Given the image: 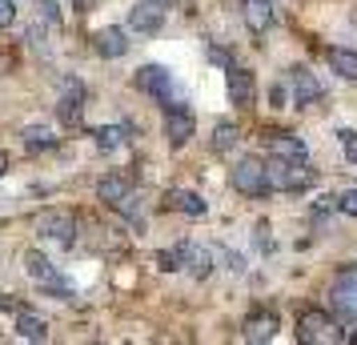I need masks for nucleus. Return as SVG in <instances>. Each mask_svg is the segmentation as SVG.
<instances>
[{"instance_id": "1", "label": "nucleus", "mask_w": 357, "mask_h": 345, "mask_svg": "<svg viewBox=\"0 0 357 345\" xmlns=\"http://www.w3.org/2000/svg\"><path fill=\"white\" fill-rule=\"evenodd\" d=\"M297 342L301 345H341L349 342V333L321 309H305L297 317Z\"/></svg>"}, {"instance_id": "2", "label": "nucleus", "mask_w": 357, "mask_h": 345, "mask_svg": "<svg viewBox=\"0 0 357 345\" xmlns=\"http://www.w3.org/2000/svg\"><path fill=\"white\" fill-rule=\"evenodd\" d=\"M137 89H141V93H149L153 100H161V105H181V100H185L181 84L173 81V72H169V68H161V65L137 68Z\"/></svg>"}, {"instance_id": "3", "label": "nucleus", "mask_w": 357, "mask_h": 345, "mask_svg": "<svg viewBox=\"0 0 357 345\" xmlns=\"http://www.w3.org/2000/svg\"><path fill=\"white\" fill-rule=\"evenodd\" d=\"M233 189L245 193V197H265L273 185H269V164L257 161V157H245V161L233 164Z\"/></svg>"}, {"instance_id": "4", "label": "nucleus", "mask_w": 357, "mask_h": 345, "mask_svg": "<svg viewBox=\"0 0 357 345\" xmlns=\"http://www.w3.org/2000/svg\"><path fill=\"white\" fill-rule=\"evenodd\" d=\"M36 233L49 237V241H56V245H73V241H77V221H73V213L49 209V213L36 217Z\"/></svg>"}, {"instance_id": "5", "label": "nucleus", "mask_w": 357, "mask_h": 345, "mask_svg": "<svg viewBox=\"0 0 357 345\" xmlns=\"http://www.w3.org/2000/svg\"><path fill=\"white\" fill-rule=\"evenodd\" d=\"M333 309L345 325H357V269H345L333 285Z\"/></svg>"}, {"instance_id": "6", "label": "nucleus", "mask_w": 357, "mask_h": 345, "mask_svg": "<svg viewBox=\"0 0 357 345\" xmlns=\"http://www.w3.org/2000/svg\"><path fill=\"white\" fill-rule=\"evenodd\" d=\"M193 109H185V100L181 105H165V137H169V145L181 148L189 137H193Z\"/></svg>"}, {"instance_id": "7", "label": "nucleus", "mask_w": 357, "mask_h": 345, "mask_svg": "<svg viewBox=\"0 0 357 345\" xmlns=\"http://www.w3.org/2000/svg\"><path fill=\"white\" fill-rule=\"evenodd\" d=\"M84 84L77 77H65L61 81V100H56V116L65 121V125H81V109H84Z\"/></svg>"}, {"instance_id": "8", "label": "nucleus", "mask_w": 357, "mask_h": 345, "mask_svg": "<svg viewBox=\"0 0 357 345\" xmlns=\"http://www.w3.org/2000/svg\"><path fill=\"white\" fill-rule=\"evenodd\" d=\"M269 185L273 189H305V185H313V173L305 164H289L281 157H273L269 161Z\"/></svg>"}, {"instance_id": "9", "label": "nucleus", "mask_w": 357, "mask_h": 345, "mask_svg": "<svg viewBox=\"0 0 357 345\" xmlns=\"http://www.w3.org/2000/svg\"><path fill=\"white\" fill-rule=\"evenodd\" d=\"M289 81H293V105H301V109H309V105H317V100L325 97L321 81H317L309 68H293Z\"/></svg>"}, {"instance_id": "10", "label": "nucleus", "mask_w": 357, "mask_h": 345, "mask_svg": "<svg viewBox=\"0 0 357 345\" xmlns=\"http://www.w3.org/2000/svg\"><path fill=\"white\" fill-rule=\"evenodd\" d=\"M269 148H273V157H281V161H289V164H309L305 141L293 137V132H273L269 137Z\"/></svg>"}, {"instance_id": "11", "label": "nucleus", "mask_w": 357, "mask_h": 345, "mask_svg": "<svg viewBox=\"0 0 357 345\" xmlns=\"http://www.w3.org/2000/svg\"><path fill=\"white\" fill-rule=\"evenodd\" d=\"M161 24H165V8L149 4V0H141V4L129 13V29H132V33H141V36L161 33Z\"/></svg>"}, {"instance_id": "12", "label": "nucleus", "mask_w": 357, "mask_h": 345, "mask_svg": "<svg viewBox=\"0 0 357 345\" xmlns=\"http://www.w3.org/2000/svg\"><path fill=\"white\" fill-rule=\"evenodd\" d=\"M225 84H229V100H233V105H241V109H249V100H253V93H257L253 72H249V68H229Z\"/></svg>"}, {"instance_id": "13", "label": "nucleus", "mask_w": 357, "mask_h": 345, "mask_svg": "<svg viewBox=\"0 0 357 345\" xmlns=\"http://www.w3.org/2000/svg\"><path fill=\"white\" fill-rule=\"evenodd\" d=\"M93 45H97V52L100 56H109V61H116V56H125L129 52V33L125 29H100L97 36H93Z\"/></svg>"}, {"instance_id": "14", "label": "nucleus", "mask_w": 357, "mask_h": 345, "mask_svg": "<svg viewBox=\"0 0 357 345\" xmlns=\"http://www.w3.org/2000/svg\"><path fill=\"white\" fill-rule=\"evenodd\" d=\"M165 209H173V213H185V217H205V201L197 197V193H189V189H169L165 193Z\"/></svg>"}, {"instance_id": "15", "label": "nucleus", "mask_w": 357, "mask_h": 345, "mask_svg": "<svg viewBox=\"0 0 357 345\" xmlns=\"http://www.w3.org/2000/svg\"><path fill=\"white\" fill-rule=\"evenodd\" d=\"M273 333H277V313H269V309L253 313V317L245 321V329H241L245 342H269Z\"/></svg>"}, {"instance_id": "16", "label": "nucleus", "mask_w": 357, "mask_h": 345, "mask_svg": "<svg viewBox=\"0 0 357 345\" xmlns=\"http://www.w3.org/2000/svg\"><path fill=\"white\" fill-rule=\"evenodd\" d=\"M241 17L253 33H265L273 24V4L269 0H241Z\"/></svg>"}, {"instance_id": "17", "label": "nucleus", "mask_w": 357, "mask_h": 345, "mask_svg": "<svg viewBox=\"0 0 357 345\" xmlns=\"http://www.w3.org/2000/svg\"><path fill=\"white\" fill-rule=\"evenodd\" d=\"M129 193H132V185H129L125 173H109V177H100V185H97V197L109 201V205H121Z\"/></svg>"}, {"instance_id": "18", "label": "nucleus", "mask_w": 357, "mask_h": 345, "mask_svg": "<svg viewBox=\"0 0 357 345\" xmlns=\"http://www.w3.org/2000/svg\"><path fill=\"white\" fill-rule=\"evenodd\" d=\"M20 141H24L29 153H49V148H56V132L49 125H24L20 129Z\"/></svg>"}, {"instance_id": "19", "label": "nucleus", "mask_w": 357, "mask_h": 345, "mask_svg": "<svg viewBox=\"0 0 357 345\" xmlns=\"http://www.w3.org/2000/svg\"><path fill=\"white\" fill-rule=\"evenodd\" d=\"M24 273H29L33 281H40V285H52V281H61V277H56V269L49 265V257H45L40 249H29V253H24Z\"/></svg>"}, {"instance_id": "20", "label": "nucleus", "mask_w": 357, "mask_h": 345, "mask_svg": "<svg viewBox=\"0 0 357 345\" xmlns=\"http://www.w3.org/2000/svg\"><path fill=\"white\" fill-rule=\"evenodd\" d=\"M237 141H241V129L233 121H217L213 125V153H229V148H237Z\"/></svg>"}, {"instance_id": "21", "label": "nucleus", "mask_w": 357, "mask_h": 345, "mask_svg": "<svg viewBox=\"0 0 357 345\" xmlns=\"http://www.w3.org/2000/svg\"><path fill=\"white\" fill-rule=\"evenodd\" d=\"M17 333L20 337H29V342H45V337H49V325H45V317H36V313H20L17 317Z\"/></svg>"}, {"instance_id": "22", "label": "nucleus", "mask_w": 357, "mask_h": 345, "mask_svg": "<svg viewBox=\"0 0 357 345\" xmlns=\"http://www.w3.org/2000/svg\"><path fill=\"white\" fill-rule=\"evenodd\" d=\"M329 68L345 77V81H357V52H345V49H333L329 52Z\"/></svg>"}, {"instance_id": "23", "label": "nucleus", "mask_w": 357, "mask_h": 345, "mask_svg": "<svg viewBox=\"0 0 357 345\" xmlns=\"http://www.w3.org/2000/svg\"><path fill=\"white\" fill-rule=\"evenodd\" d=\"M93 137H97V148H105V153H113V148L125 145V129H121V125H105V129H93Z\"/></svg>"}, {"instance_id": "24", "label": "nucleus", "mask_w": 357, "mask_h": 345, "mask_svg": "<svg viewBox=\"0 0 357 345\" xmlns=\"http://www.w3.org/2000/svg\"><path fill=\"white\" fill-rule=\"evenodd\" d=\"M185 265H189L193 277H205V273H209V253H205L201 245H189L185 249Z\"/></svg>"}, {"instance_id": "25", "label": "nucleus", "mask_w": 357, "mask_h": 345, "mask_svg": "<svg viewBox=\"0 0 357 345\" xmlns=\"http://www.w3.org/2000/svg\"><path fill=\"white\" fill-rule=\"evenodd\" d=\"M185 249H189V245H177V249H165V253H157V265H161L165 273L181 269V265H185Z\"/></svg>"}, {"instance_id": "26", "label": "nucleus", "mask_w": 357, "mask_h": 345, "mask_svg": "<svg viewBox=\"0 0 357 345\" xmlns=\"http://www.w3.org/2000/svg\"><path fill=\"white\" fill-rule=\"evenodd\" d=\"M337 209H341V213H349V217H357V189H345V193H341Z\"/></svg>"}, {"instance_id": "27", "label": "nucleus", "mask_w": 357, "mask_h": 345, "mask_svg": "<svg viewBox=\"0 0 357 345\" xmlns=\"http://www.w3.org/2000/svg\"><path fill=\"white\" fill-rule=\"evenodd\" d=\"M13 20H17V4L13 0H0V29H8Z\"/></svg>"}, {"instance_id": "28", "label": "nucleus", "mask_w": 357, "mask_h": 345, "mask_svg": "<svg viewBox=\"0 0 357 345\" xmlns=\"http://www.w3.org/2000/svg\"><path fill=\"white\" fill-rule=\"evenodd\" d=\"M341 145H345V157L357 164V132H341Z\"/></svg>"}, {"instance_id": "29", "label": "nucleus", "mask_w": 357, "mask_h": 345, "mask_svg": "<svg viewBox=\"0 0 357 345\" xmlns=\"http://www.w3.org/2000/svg\"><path fill=\"white\" fill-rule=\"evenodd\" d=\"M40 8H45V20H61V13H56V4H52V0H40Z\"/></svg>"}, {"instance_id": "30", "label": "nucleus", "mask_w": 357, "mask_h": 345, "mask_svg": "<svg viewBox=\"0 0 357 345\" xmlns=\"http://www.w3.org/2000/svg\"><path fill=\"white\" fill-rule=\"evenodd\" d=\"M149 4H157V8H177V0H149Z\"/></svg>"}, {"instance_id": "31", "label": "nucleus", "mask_w": 357, "mask_h": 345, "mask_svg": "<svg viewBox=\"0 0 357 345\" xmlns=\"http://www.w3.org/2000/svg\"><path fill=\"white\" fill-rule=\"evenodd\" d=\"M73 4H77V8H89V4H93V0H73Z\"/></svg>"}, {"instance_id": "32", "label": "nucleus", "mask_w": 357, "mask_h": 345, "mask_svg": "<svg viewBox=\"0 0 357 345\" xmlns=\"http://www.w3.org/2000/svg\"><path fill=\"white\" fill-rule=\"evenodd\" d=\"M4 164H8V161H4V153H0V173H4Z\"/></svg>"}]
</instances>
